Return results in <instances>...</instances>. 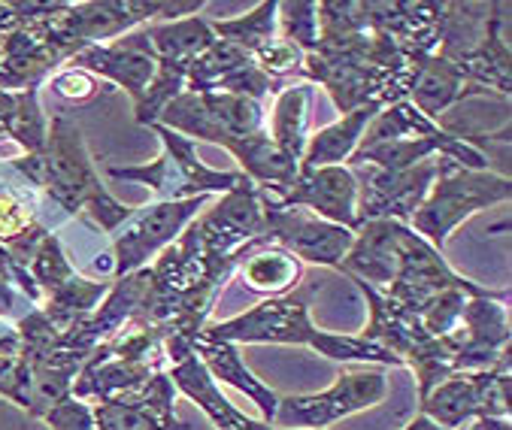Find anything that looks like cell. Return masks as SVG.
Segmentation results:
<instances>
[{
    "instance_id": "484cf974",
    "label": "cell",
    "mask_w": 512,
    "mask_h": 430,
    "mask_svg": "<svg viewBox=\"0 0 512 430\" xmlns=\"http://www.w3.org/2000/svg\"><path fill=\"white\" fill-rule=\"evenodd\" d=\"M0 394L31 412L34 379H31V367L25 364L22 355H0Z\"/></svg>"
},
{
    "instance_id": "4fadbf2b",
    "label": "cell",
    "mask_w": 512,
    "mask_h": 430,
    "mask_svg": "<svg viewBox=\"0 0 512 430\" xmlns=\"http://www.w3.org/2000/svg\"><path fill=\"white\" fill-rule=\"evenodd\" d=\"M185 88L194 94H240L264 100V94L273 91V82L258 70L255 58H249L231 43L216 40L188 64Z\"/></svg>"
},
{
    "instance_id": "8992f818",
    "label": "cell",
    "mask_w": 512,
    "mask_h": 430,
    "mask_svg": "<svg viewBox=\"0 0 512 430\" xmlns=\"http://www.w3.org/2000/svg\"><path fill=\"white\" fill-rule=\"evenodd\" d=\"M322 328L313 325L310 306H306V294H285V297H267L255 303L252 309L216 321L200 331L207 340H222V343H276V346H306L319 349L322 343Z\"/></svg>"
},
{
    "instance_id": "4dcf8cb0",
    "label": "cell",
    "mask_w": 512,
    "mask_h": 430,
    "mask_svg": "<svg viewBox=\"0 0 512 430\" xmlns=\"http://www.w3.org/2000/svg\"><path fill=\"white\" fill-rule=\"evenodd\" d=\"M7 334H10V331H4V328H0V340H4V337H7Z\"/></svg>"
},
{
    "instance_id": "277c9868",
    "label": "cell",
    "mask_w": 512,
    "mask_h": 430,
    "mask_svg": "<svg viewBox=\"0 0 512 430\" xmlns=\"http://www.w3.org/2000/svg\"><path fill=\"white\" fill-rule=\"evenodd\" d=\"M155 125H164L182 137H197L219 146H234L264 131L261 100L240 94H194L182 91L173 97Z\"/></svg>"
},
{
    "instance_id": "603a6c76",
    "label": "cell",
    "mask_w": 512,
    "mask_h": 430,
    "mask_svg": "<svg viewBox=\"0 0 512 430\" xmlns=\"http://www.w3.org/2000/svg\"><path fill=\"white\" fill-rule=\"evenodd\" d=\"M310 97H313L310 85H294V88H285L273 106L270 140L276 143L279 152H285L297 164L306 149V106H310Z\"/></svg>"
},
{
    "instance_id": "52a82bcc",
    "label": "cell",
    "mask_w": 512,
    "mask_h": 430,
    "mask_svg": "<svg viewBox=\"0 0 512 430\" xmlns=\"http://www.w3.org/2000/svg\"><path fill=\"white\" fill-rule=\"evenodd\" d=\"M388 382L379 370H346L331 388L319 394H291L279 397V406L273 412L270 424H279L285 430H328L331 424L373 409L385 400Z\"/></svg>"
},
{
    "instance_id": "5bb4252c",
    "label": "cell",
    "mask_w": 512,
    "mask_h": 430,
    "mask_svg": "<svg viewBox=\"0 0 512 430\" xmlns=\"http://www.w3.org/2000/svg\"><path fill=\"white\" fill-rule=\"evenodd\" d=\"M176 388L167 376V370L155 373L140 391L107 400V403H94V427L97 430H185L176 418L173 406Z\"/></svg>"
},
{
    "instance_id": "83f0119b",
    "label": "cell",
    "mask_w": 512,
    "mask_h": 430,
    "mask_svg": "<svg viewBox=\"0 0 512 430\" xmlns=\"http://www.w3.org/2000/svg\"><path fill=\"white\" fill-rule=\"evenodd\" d=\"M52 88H55V94H61L70 103H85V100L97 97L104 85H100L91 73H85L79 67H70V70H64V73H58L52 79Z\"/></svg>"
},
{
    "instance_id": "7c38bea8",
    "label": "cell",
    "mask_w": 512,
    "mask_h": 430,
    "mask_svg": "<svg viewBox=\"0 0 512 430\" xmlns=\"http://www.w3.org/2000/svg\"><path fill=\"white\" fill-rule=\"evenodd\" d=\"M273 206H303L316 212L319 219L334 222L340 228L358 231V182L352 167H322L310 173H297L294 185L276 200L270 194Z\"/></svg>"
},
{
    "instance_id": "cb8c5ba5",
    "label": "cell",
    "mask_w": 512,
    "mask_h": 430,
    "mask_svg": "<svg viewBox=\"0 0 512 430\" xmlns=\"http://www.w3.org/2000/svg\"><path fill=\"white\" fill-rule=\"evenodd\" d=\"M440 131H443L440 122H431L409 100H400V103L385 106V110L376 113V119L367 125L358 149H367V146H376V143H388V140H403V137H437Z\"/></svg>"
},
{
    "instance_id": "4316f807",
    "label": "cell",
    "mask_w": 512,
    "mask_h": 430,
    "mask_svg": "<svg viewBox=\"0 0 512 430\" xmlns=\"http://www.w3.org/2000/svg\"><path fill=\"white\" fill-rule=\"evenodd\" d=\"M43 418H46L49 430H97L94 427L91 406L85 400H76L73 394H67L64 400H58Z\"/></svg>"
},
{
    "instance_id": "3957f363",
    "label": "cell",
    "mask_w": 512,
    "mask_h": 430,
    "mask_svg": "<svg viewBox=\"0 0 512 430\" xmlns=\"http://www.w3.org/2000/svg\"><path fill=\"white\" fill-rule=\"evenodd\" d=\"M161 143L164 155L152 161L149 167H110L113 179H137L152 185L164 200H188V197H210V194H228L237 185H243L249 176L240 170H213L197 158V149L188 137L164 128L149 125Z\"/></svg>"
},
{
    "instance_id": "ac0fdd59",
    "label": "cell",
    "mask_w": 512,
    "mask_h": 430,
    "mask_svg": "<svg viewBox=\"0 0 512 430\" xmlns=\"http://www.w3.org/2000/svg\"><path fill=\"white\" fill-rule=\"evenodd\" d=\"M194 355L200 358V364L207 367V373H210L213 379H222V382H228L231 388L249 394L252 403L264 412V421H267V424L273 421V412H276V406H279V394H276L273 388H267L264 379H258V376L246 367V361H243V355H240V349H237L234 343L197 337V340H194Z\"/></svg>"
},
{
    "instance_id": "ffe728a7",
    "label": "cell",
    "mask_w": 512,
    "mask_h": 430,
    "mask_svg": "<svg viewBox=\"0 0 512 430\" xmlns=\"http://www.w3.org/2000/svg\"><path fill=\"white\" fill-rule=\"evenodd\" d=\"M237 270L246 288L255 294H264V300L291 294L303 279V267L294 255H288L279 246L258 243V240L243 246V261Z\"/></svg>"
},
{
    "instance_id": "9a60e30c",
    "label": "cell",
    "mask_w": 512,
    "mask_h": 430,
    "mask_svg": "<svg viewBox=\"0 0 512 430\" xmlns=\"http://www.w3.org/2000/svg\"><path fill=\"white\" fill-rule=\"evenodd\" d=\"M400 228L403 222L379 219V222H364L340 264V270L352 282H367L370 288L382 291L394 273H397V258H400Z\"/></svg>"
},
{
    "instance_id": "1f68e13d",
    "label": "cell",
    "mask_w": 512,
    "mask_h": 430,
    "mask_svg": "<svg viewBox=\"0 0 512 430\" xmlns=\"http://www.w3.org/2000/svg\"><path fill=\"white\" fill-rule=\"evenodd\" d=\"M276 430H285V427H276Z\"/></svg>"
},
{
    "instance_id": "2e32d148",
    "label": "cell",
    "mask_w": 512,
    "mask_h": 430,
    "mask_svg": "<svg viewBox=\"0 0 512 430\" xmlns=\"http://www.w3.org/2000/svg\"><path fill=\"white\" fill-rule=\"evenodd\" d=\"M167 376L173 382V388H179L191 403H197L207 418L216 424V430H273L267 421L249 418L246 412H240L216 385V379L207 373V367L200 364V358L194 352H188L185 358H176L167 364Z\"/></svg>"
},
{
    "instance_id": "d6986e66",
    "label": "cell",
    "mask_w": 512,
    "mask_h": 430,
    "mask_svg": "<svg viewBox=\"0 0 512 430\" xmlns=\"http://www.w3.org/2000/svg\"><path fill=\"white\" fill-rule=\"evenodd\" d=\"M379 110H382L379 103L358 106V110L346 113L340 122H334V125L322 128L319 134H313V140L306 143V149H303L300 173H310V170H322V167H340V164H346V161L355 155V149H358V143H361V137H364L367 125L376 119V113H379Z\"/></svg>"
},
{
    "instance_id": "f546056e",
    "label": "cell",
    "mask_w": 512,
    "mask_h": 430,
    "mask_svg": "<svg viewBox=\"0 0 512 430\" xmlns=\"http://www.w3.org/2000/svg\"><path fill=\"white\" fill-rule=\"evenodd\" d=\"M403 430H446V427H440L437 421H431L428 415H422V412H419V415H416L413 421H409Z\"/></svg>"
},
{
    "instance_id": "44dd1931",
    "label": "cell",
    "mask_w": 512,
    "mask_h": 430,
    "mask_svg": "<svg viewBox=\"0 0 512 430\" xmlns=\"http://www.w3.org/2000/svg\"><path fill=\"white\" fill-rule=\"evenodd\" d=\"M149 49L155 52V58L176 64L182 70H188V64L216 43V34L210 31V22H203L197 16L188 19H176V22H164V25H149L146 31Z\"/></svg>"
},
{
    "instance_id": "e0dca14e",
    "label": "cell",
    "mask_w": 512,
    "mask_h": 430,
    "mask_svg": "<svg viewBox=\"0 0 512 430\" xmlns=\"http://www.w3.org/2000/svg\"><path fill=\"white\" fill-rule=\"evenodd\" d=\"M476 94H488V91L470 85L464 70L455 61L431 52V55H425V61L419 67L413 91H409V103H413L422 116L437 122V119H443V113L449 110V106L470 100Z\"/></svg>"
},
{
    "instance_id": "30bf717a",
    "label": "cell",
    "mask_w": 512,
    "mask_h": 430,
    "mask_svg": "<svg viewBox=\"0 0 512 430\" xmlns=\"http://www.w3.org/2000/svg\"><path fill=\"white\" fill-rule=\"evenodd\" d=\"M210 203V197H188V200H161L143 212H134L125 222V228H116L119 234L113 237L116 243V258H113V273L122 279L128 273H137L146 267L149 258L164 252L179 240L188 222Z\"/></svg>"
},
{
    "instance_id": "d6a6232c",
    "label": "cell",
    "mask_w": 512,
    "mask_h": 430,
    "mask_svg": "<svg viewBox=\"0 0 512 430\" xmlns=\"http://www.w3.org/2000/svg\"><path fill=\"white\" fill-rule=\"evenodd\" d=\"M458 430H467V427H458Z\"/></svg>"
},
{
    "instance_id": "d4e9b609",
    "label": "cell",
    "mask_w": 512,
    "mask_h": 430,
    "mask_svg": "<svg viewBox=\"0 0 512 430\" xmlns=\"http://www.w3.org/2000/svg\"><path fill=\"white\" fill-rule=\"evenodd\" d=\"M276 28H282V40L297 46L303 55L319 46V4H276Z\"/></svg>"
},
{
    "instance_id": "8fae6325",
    "label": "cell",
    "mask_w": 512,
    "mask_h": 430,
    "mask_svg": "<svg viewBox=\"0 0 512 430\" xmlns=\"http://www.w3.org/2000/svg\"><path fill=\"white\" fill-rule=\"evenodd\" d=\"M509 291L470 297L461 315L458 373L464 370H509Z\"/></svg>"
},
{
    "instance_id": "7a4b0ae2",
    "label": "cell",
    "mask_w": 512,
    "mask_h": 430,
    "mask_svg": "<svg viewBox=\"0 0 512 430\" xmlns=\"http://www.w3.org/2000/svg\"><path fill=\"white\" fill-rule=\"evenodd\" d=\"M509 197V176H497L494 170H467L458 161L440 155V173L406 225L422 240H428L437 252H443L449 234L464 225L473 212L488 209L494 203H506Z\"/></svg>"
},
{
    "instance_id": "f1b7e54d",
    "label": "cell",
    "mask_w": 512,
    "mask_h": 430,
    "mask_svg": "<svg viewBox=\"0 0 512 430\" xmlns=\"http://www.w3.org/2000/svg\"><path fill=\"white\" fill-rule=\"evenodd\" d=\"M467 430H512L506 415H479L467 424Z\"/></svg>"
},
{
    "instance_id": "ba28073f",
    "label": "cell",
    "mask_w": 512,
    "mask_h": 430,
    "mask_svg": "<svg viewBox=\"0 0 512 430\" xmlns=\"http://www.w3.org/2000/svg\"><path fill=\"white\" fill-rule=\"evenodd\" d=\"M419 412L446 430L467 427L479 415L509 418V370L452 373L419 400Z\"/></svg>"
},
{
    "instance_id": "9c48e42d",
    "label": "cell",
    "mask_w": 512,
    "mask_h": 430,
    "mask_svg": "<svg viewBox=\"0 0 512 430\" xmlns=\"http://www.w3.org/2000/svg\"><path fill=\"white\" fill-rule=\"evenodd\" d=\"M355 182H358V228L364 222H409L413 212L428 197L437 173H440V155L409 167V170H376L370 164H355Z\"/></svg>"
},
{
    "instance_id": "5b68a950",
    "label": "cell",
    "mask_w": 512,
    "mask_h": 430,
    "mask_svg": "<svg viewBox=\"0 0 512 430\" xmlns=\"http://www.w3.org/2000/svg\"><path fill=\"white\" fill-rule=\"evenodd\" d=\"M258 203H261V234L255 237L258 243L279 246L297 261H310L319 267H334L340 270L355 231L340 228L334 222L319 219L316 212L303 209V206H273L270 194L258 188Z\"/></svg>"
},
{
    "instance_id": "7402d4cb",
    "label": "cell",
    "mask_w": 512,
    "mask_h": 430,
    "mask_svg": "<svg viewBox=\"0 0 512 430\" xmlns=\"http://www.w3.org/2000/svg\"><path fill=\"white\" fill-rule=\"evenodd\" d=\"M210 31L222 40L237 46L240 52H246L249 58H258L276 37V0H267V4H258L252 13L240 16V19H219L210 22Z\"/></svg>"
},
{
    "instance_id": "6da1fadb",
    "label": "cell",
    "mask_w": 512,
    "mask_h": 430,
    "mask_svg": "<svg viewBox=\"0 0 512 430\" xmlns=\"http://www.w3.org/2000/svg\"><path fill=\"white\" fill-rule=\"evenodd\" d=\"M16 167L34 185H40L67 215L88 212L104 231L122 228L134 215L131 206L119 203L104 185H100L79 128L64 116L52 119L43 149L37 155L22 158Z\"/></svg>"
}]
</instances>
